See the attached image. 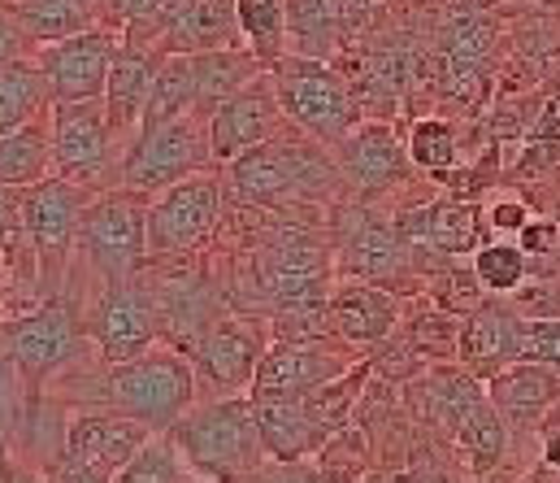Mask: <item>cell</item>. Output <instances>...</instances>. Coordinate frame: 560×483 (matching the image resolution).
Instances as JSON below:
<instances>
[{
    "instance_id": "11",
    "label": "cell",
    "mask_w": 560,
    "mask_h": 483,
    "mask_svg": "<svg viewBox=\"0 0 560 483\" xmlns=\"http://www.w3.org/2000/svg\"><path fill=\"white\" fill-rule=\"evenodd\" d=\"M191 344H196V361H191L196 375H205L218 388V396H240L244 388H253L257 366L270 353V331L253 314H222Z\"/></svg>"
},
{
    "instance_id": "19",
    "label": "cell",
    "mask_w": 560,
    "mask_h": 483,
    "mask_svg": "<svg viewBox=\"0 0 560 483\" xmlns=\"http://www.w3.org/2000/svg\"><path fill=\"white\" fill-rule=\"evenodd\" d=\"M152 436L156 432H148L143 423L127 418V414H79L66 432V453L61 458H70L79 467H92V471L114 480Z\"/></svg>"
},
{
    "instance_id": "32",
    "label": "cell",
    "mask_w": 560,
    "mask_h": 483,
    "mask_svg": "<svg viewBox=\"0 0 560 483\" xmlns=\"http://www.w3.org/2000/svg\"><path fill=\"white\" fill-rule=\"evenodd\" d=\"M439 39H443V66H478V70H482L495 31H491V22H487L478 9H456V13L443 22Z\"/></svg>"
},
{
    "instance_id": "13",
    "label": "cell",
    "mask_w": 560,
    "mask_h": 483,
    "mask_svg": "<svg viewBox=\"0 0 560 483\" xmlns=\"http://www.w3.org/2000/svg\"><path fill=\"white\" fill-rule=\"evenodd\" d=\"M156 319H161V310H156L152 288H143L136 279L105 284V292L92 306L88 335H92V344L101 348L105 361L122 366V361H136L140 353H148L156 344Z\"/></svg>"
},
{
    "instance_id": "55",
    "label": "cell",
    "mask_w": 560,
    "mask_h": 483,
    "mask_svg": "<svg viewBox=\"0 0 560 483\" xmlns=\"http://www.w3.org/2000/svg\"><path fill=\"white\" fill-rule=\"evenodd\" d=\"M0 322H4V301H0Z\"/></svg>"
},
{
    "instance_id": "20",
    "label": "cell",
    "mask_w": 560,
    "mask_h": 483,
    "mask_svg": "<svg viewBox=\"0 0 560 483\" xmlns=\"http://www.w3.org/2000/svg\"><path fill=\"white\" fill-rule=\"evenodd\" d=\"M487 401L504 423L539 427L560 401V366L548 361H513L495 379H487Z\"/></svg>"
},
{
    "instance_id": "30",
    "label": "cell",
    "mask_w": 560,
    "mask_h": 483,
    "mask_svg": "<svg viewBox=\"0 0 560 483\" xmlns=\"http://www.w3.org/2000/svg\"><path fill=\"white\" fill-rule=\"evenodd\" d=\"M187 114H200L191 57H165L156 79H152V96H148V110H143V131L161 127V123H174V118H187Z\"/></svg>"
},
{
    "instance_id": "41",
    "label": "cell",
    "mask_w": 560,
    "mask_h": 483,
    "mask_svg": "<svg viewBox=\"0 0 560 483\" xmlns=\"http://www.w3.org/2000/svg\"><path fill=\"white\" fill-rule=\"evenodd\" d=\"M482 284H478V275L469 271H456V275H447L443 279V306L439 310H447V314H474L478 306H482Z\"/></svg>"
},
{
    "instance_id": "44",
    "label": "cell",
    "mask_w": 560,
    "mask_h": 483,
    "mask_svg": "<svg viewBox=\"0 0 560 483\" xmlns=\"http://www.w3.org/2000/svg\"><path fill=\"white\" fill-rule=\"evenodd\" d=\"M248 483H330L322 471H308L304 462H275V467H261Z\"/></svg>"
},
{
    "instance_id": "8",
    "label": "cell",
    "mask_w": 560,
    "mask_h": 483,
    "mask_svg": "<svg viewBox=\"0 0 560 483\" xmlns=\"http://www.w3.org/2000/svg\"><path fill=\"white\" fill-rule=\"evenodd\" d=\"M248 275L257 297L270 310L330 297V253L317 240V231H304V227H275L270 235H261V249L253 253Z\"/></svg>"
},
{
    "instance_id": "1",
    "label": "cell",
    "mask_w": 560,
    "mask_h": 483,
    "mask_svg": "<svg viewBox=\"0 0 560 483\" xmlns=\"http://www.w3.org/2000/svg\"><path fill=\"white\" fill-rule=\"evenodd\" d=\"M222 179L240 205L282 214L291 205H308V200L330 196L343 174H339V161L322 145H313L308 136H300L287 123V131H279L275 140H266V145L248 149L244 158L231 161Z\"/></svg>"
},
{
    "instance_id": "2",
    "label": "cell",
    "mask_w": 560,
    "mask_h": 483,
    "mask_svg": "<svg viewBox=\"0 0 560 483\" xmlns=\"http://www.w3.org/2000/svg\"><path fill=\"white\" fill-rule=\"evenodd\" d=\"M165 436L183 453L187 471L200 480L248 483L266 467L253 396H213L205 405H191Z\"/></svg>"
},
{
    "instance_id": "45",
    "label": "cell",
    "mask_w": 560,
    "mask_h": 483,
    "mask_svg": "<svg viewBox=\"0 0 560 483\" xmlns=\"http://www.w3.org/2000/svg\"><path fill=\"white\" fill-rule=\"evenodd\" d=\"M22 240V214H18V192L0 183V249H13Z\"/></svg>"
},
{
    "instance_id": "49",
    "label": "cell",
    "mask_w": 560,
    "mask_h": 483,
    "mask_svg": "<svg viewBox=\"0 0 560 483\" xmlns=\"http://www.w3.org/2000/svg\"><path fill=\"white\" fill-rule=\"evenodd\" d=\"M361 483H418V475H409V471H365Z\"/></svg>"
},
{
    "instance_id": "50",
    "label": "cell",
    "mask_w": 560,
    "mask_h": 483,
    "mask_svg": "<svg viewBox=\"0 0 560 483\" xmlns=\"http://www.w3.org/2000/svg\"><path fill=\"white\" fill-rule=\"evenodd\" d=\"M0 483H48V480H39V475L26 471V467H4V471H0Z\"/></svg>"
},
{
    "instance_id": "17",
    "label": "cell",
    "mask_w": 560,
    "mask_h": 483,
    "mask_svg": "<svg viewBox=\"0 0 560 483\" xmlns=\"http://www.w3.org/2000/svg\"><path fill=\"white\" fill-rule=\"evenodd\" d=\"M0 348L13 357L18 370L26 375H52L61 370L74 353H79V326L74 314L61 306V301H48V306H35L31 314L22 319L0 322Z\"/></svg>"
},
{
    "instance_id": "7",
    "label": "cell",
    "mask_w": 560,
    "mask_h": 483,
    "mask_svg": "<svg viewBox=\"0 0 560 483\" xmlns=\"http://www.w3.org/2000/svg\"><path fill=\"white\" fill-rule=\"evenodd\" d=\"M48 131H52V174L83 183L92 192L118 187V170L127 153L109 127L105 101H52Z\"/></svg>"
},
{
    "instance_id": "25",
    "label": "cell",
    "mask_w": 560,
    "mask_h": 483,
    "mask_svg": "<svg viewBox=\"0 0 560 483\" xmlns=\"http://www.w3.org/2000/svg\"><path fill=\"white\" fill-rule=\"evenodd\" d=\"M9 9L18 13V22L26 26L35 48L74 39L83 31H96V26H114L105 0H13Z\"/></svg>"
},
{
    "instance_id": "29",
    "label": "cell",
    "mask_w": 560,
    "mask_h": 483,
    "mask_svg": "<svg viewBox=\"0 0 560 483\" xmlns=\"http://www.w3.org/2000/svg\"><path fill=\"white\" fill-rule=\"evenodd\" d=\"M452 432H456V445H460L465 462H469L478 475H487L491 467L504 462V449H509V423L500 418V410H495L487 396L474 401V405L460 414V423H456Z\"/></svg>"
},
{
    "instance_id": "28",
    "label": "cell",
    "mask_w": 560,
    "mask_h": 483,
    "mask_svg": "<svg viewBox=\"0 0 560 483\" xmlns=\"http://www.w3.org/2000/svg\"><path fill=\"white\" fill-rule=\"evenodd\" d=\"M52 110V92H48V79L44 70L31 61H4L0 66V136L35 123V118H48Z\"/></svg>"
},
{
    "instance_id": "39",
    "label": "cell",
    "mask_w": 560,
    "mask_h": 483,
    "mask_svg": "<svg viewBox=\"0 0 560 483\" xmlns=\"http://www.w3.org/2000/svg\"><path fill=\"white\" fill-rule=\"evenodd\" d=\"M413 344L425 357H456L460 353V326H456V314L447 310H425L418 322H413Z\"/></svg>"
},
{
    "instance_id": "52",
    "label": "cell",
    "mask_w": 560,
    "mask_h": 483,
    "mask_svg": "<svg viewBox=\"0 0 560 483\" xmlns=\"http://www.w3.org/2000/svg\"><path fill=\"white\" fill-rule=\"evenodd\" d=\"M539 432H544V436H560V401L552 405V414L539 423Z\"/></svg>"
},
{
    "instance_id": "27",
    "label": "cell",
    "mask_w": 560,
    "mask_h": 483,
    "mask_svg": "<svg viewBox=\"0 0 560 483\" xmlns=\"http://www.w3.org/2000/svg\"><path fill=\"white\" fill-rule=\"evenodd\" d=\"M52 114V110H48ZM52 174V131L48 118H35L9 136H0V183L22 192Z\"/></svg>"
},
{
    "instance_id": "46",
    "label": "cell",
    "mask_w": 560,
    "mask_h": 483,
    "mask_svg": "<svg viewBox=\"0 0 560 483\" xmlns=\"http://www.w3.org/2000/svg\"><path fill=\"white\" fill-rule=\"evenodd\" d=\"M487 222H491V231H513V235H517V231L530 222V209H526L522 200H500V205H491Z\"/></svg>"
},
{
    "instance_id": "15",
    "label": "cell",
    "mask_w": 560,
    "mask_h": 483,
    "mask_svg": "<svg viewBox=\"0 0 560 483\" xmlns=\"http://www.w3.org/2000/svg\"><path fill=\"white\" fill-rule=\"evenodd\" d=\"M127 31H148V39L165 57H196V53L244 48L235 0H170L165 13L152 26H127Z\"/></svg>"
},
{
    "instance_id": "51",
    "label": "cell",
    "mask_w": 560,
    "mask_h": 483,
    "mask_svg": "<svg viewBox=\"0 0 560 483\" xmlns=\"http://www.w3.org/2000/svg\"><path fill=\"white\" fill-rule=\"evenodd\" d=\"M544 462L560 471V436H544Z\"/></svg>"
},
{
    "instance_id": "6",
    "label": "cell",
    "mask_w": 560,
    "mask_h": 483,
    "mask_svg": "<svg viewBox=\"0 0 560 483\" xmlns=\"http://www.w3.org/2000/svg\"><path fill=\"white\" fill-rule=\"evenodd\" d=\"M79 253L105 284H127L148 262V196L101 187L79 227Z\"/></svg>"
},
{
    "instance_id": "26",
    "label": "cell",
    "mask_w": 560,
    "mask_h": 483,
    "mask_svg": "<svg viewBox=\"0 0 560 483\" xmlns=\"http://www.w3.org/2000/svg\"><path fill=\"white\" fill-rule=\"evenodd\" d=\"M348 39L343 0H287V53L308 61H330Z\"/></svg>"
},
{
    "instance_id": "47",
    "label": "cell",
    "mask_w": 560,
    "mask_h": 483,
    "mask_svg": "<svg viewBox=\"0 0 560 483\" xmlns=\"http://www.w3.org/2000/svg\"><path fill=\"white\" fill-rule=\"evenodd\" d=\"M48 483H114V480L101 475V471H92V467H79V462H70V458H61V462L52 467Z\"/></svg>"
},
{
    "instance_id": "33",
    "label": "cell",
    "mask_w": 560,
    "mask_h": 483,
    "mask_svg": "<svg viewBox=\"0 0 560 483\" xmlns=\"http://www.w3.org/2000/svg\"><path fill=\"white\" fill-rule=\"evenodd\" d=\"M478 231H482V214L469 200H443L430 205V240L439 253H478Z\"/></svg>"
},
{
    "instance_id": "3",
    "label": "cell",
    "mask_w": 560,
    "mask_h": 483,
    "mask_svg": "<svg viewBox=\"0 0 560 483\" xmlns=\"http://www.w3.org/2000/svg\"><path fill=\"white\" fill-rule=\"evenodd\" d=\"M270 74H275L282 118L326 153H335L361 127V96L330 61H308L287 53L270 66Z\"/></svg>"
},
{
    "instance_id": "18",
    "label": "cell",
    "mask_w": 560,
    "mask_h": 483,
    "mask_svg": "<svg viewBox=\"0 0 560 483\" xmlns=\"http://www.w3.org/2000/svg\"><path fill=\"white\" fill-rule=\"evenodd\" d=\"M165 53L140 39V35H122V48H118V61L109 70V88H105V110H109V127L122 145V153L136 145V136L143 131V110H148V96H152V79L161 70Z\"/></svg>"
},
{
    "instance_id": "35",
    "label": "cell",
    "mask_w": 560,
    "mask_h": 483,
    "mask_svg": "<svg viewBox=\"0 0 560 483\" xmlns=\"http://www.w3.org/2000/svg\"><path fill=\"white\" fill-rule=\"evenodd\" d=\"M187 480H191V471H187L183 453L174 449V440L165 432L152 436L140 453L114 475V483H187Z\"/></svg>"
},
{
    "instance_id": "54",
    "label": "cell",
    "mask_w": 560,
    "mask_h": 483,
    "mask_svg": "<svg viewBox=\"0 0 560 483\" xmlns=\"http://www.w3.org/2000/svg\"><path fill=\"white\" fill-rule=\"evenodd\" d=\"M187 483H218V480H200V475H191Z\"/></svg>"
},
{
    "instance_id": "40",
    "label": "cell",
    "mask_w": 560,
    "mask_h": 483,
    "mask_svg": "<svg viewBox=\"0 0 560 483\" xmlns=\"http://www.w3.org/2000/svg\"><path fill=\"white\" fill-rule=\"evenodd\" d=\"M522 361L560 366V319H526V326H522Z\"/></svg>"
},
{
    "instance_id": "24",
    "label": "cell",
    "mask_w": 560,
    "mask_h": 483,
    "mask_svg": "<svg viewBox=\"0 0 560 483\" xmlns=\"http://www.w3.org/2000/svg\"><path fill=\"white\" fill-rule=\"evenodd\" d=\"M400 301L378 284H339L330 292V326L348 344H378L396 331Z\"/></svg>"
},
{
    "instance_id": "4",
    "label": "cell",
    "mask_w": 560,
    "mask_h": 483,
    "mask_svg": "<svg viewBox=\"0 0 560 483\" xmlns=\"http://www.w3.org/2000/svg\"><path fill=\"white\" fill-rule=\"evenodd\" d=\"M196 366L191 357L174 353V348H148L136 361L114 366L109 375V396L118 405V414L143 423L148 432H170L191 405H196Z\"/></svg>"
},
{
    "instance_id": "14",
    "label": "cell",
    "mask_w": 560,
    "mask_h": 483,
    "mask_svg": "<svg viewBox=\"0 0 560 483\" xmlns=\"http://www.w3.org/2000/svg\"><path fill=\"white\" fill-rule=\"evenodd\" d=\"M279 131H287V118H282L270 70H261L253 83H244L235 96H226L209 114V145H213V161L218 165H231L235 158H244L248 149L275 140Z\"/></svg>"
},
{
    "instance_id": "10",
    "label": "cell",
    "mask_w": 560,
    "mask_h": 483,
    "mask_svg": "<svg viewBox=\"0 0 560 483\" xmlns=\"http://www.w3.org/2000/svg\"><path fill=\"white\" fill-rule=\"evenodd\" d=\"M92 187L70 183L61 174H48L35 187L18 192V214H22V244L35 253L39 275H48L52 284L61 279L70 253L79 249V227L83 214L92 205Z\"/></svg>"
},
{
    "instance_id": "22",
    "label": "cell",
    "mask_w": 560,
    "mask_h": 483,
    "mask_svg": "<svg viewBox=\"0 0 560 483\" xmlns=\"http://www.w3.org/2000/svg\"><path fill=\"white\" fill-rule=\"evenodd\" d=\"M335 161H339V174L365 196L387 192L405 179V149H400V140L387 123H361L335 149Z\"/></svg>"
},
{
    "instance_id": "43",
    "label": "cell",
    "mask_w": 560,
    "mask_h": 483,
    "mask_svg": "<svg viewBox=\"0 0 560 483\" xmlns=\"http://www.w3.org/2000/svg\"><path fill=\"white\" fill-rule=\"evenodd\" d=\"M560 240V227L552 218H530L522 231H517V244L526 257H539V253H552Z\"/></svg>"
},
{
    "instance_id": "12",
    "label": "cell",
    "mask_w": 560,
    "mask_h": 483,
    "mask_svg": "<svg viewBox=\"0 0 560 483\" xmlns=\"http://www.w3.org/2000/svg\"><path fill=\"white\" fill-rule=\"evenodd\" d=\"M118 48H122V31L96 26V31H83L74 39L44 44L35 53V66L44 70L52 101H105Z\"/></svg>"
},
{
    "instance_id": "31",
    "label": "cell",
    "mask_w": 560,
    "mask_h": 483,
    "mask_svg": "<svg viewBox=\"0 0 560 483\" xmlns=\"http://www.w3.org/2000/svg\"><path fill=\"white\" fill-rule=\"evenodd\" d=\"M244 48L270 70L287 57V0H235Z\"/></svg>"
},
{
    "instance_id": "21",
    "label": "cell",
    "mask_w": 560,
    "mask_h": 483,
    "mask_svg": "<svg viewBox=\"0 0 560 483\" xmlns=\"http://www.w3.org/2000/svg\"><path fill=\"white\" fill-rule=\"evenodd\" d=\"M522 326L526 319L517 310L482 301L460 326V361L478 379H495L504 366L522 361Z\"/></svg>"
},
{
    "instance_id": "38",
    "label": "cell",
    "mask_w": 560,
    "mask_h": 483,
    "mask_svg": "<svg viewBox=\"0 0 560 483\" xmlns=\"http://www.w3.org/2000/svg\"><path fill=\"white\" fill-rule=\"evenodd\" d=\"M409 158L418 161L421 170H434V174L452 170L456 158H460L456 131L443 118H421V123H413V131H409Z\"/></svg>"
},
{
    "instance_id": "16",
    "label": "cell",
    "mask_w": 560,
    "mask_h": 483,
    "mask_svg": "<svg viewBox=\"0 0 560 483\" xmlns=\"http://www.w3.org/2000/svg\"><path fill=\"white\" fill-rule=\"evenodd\" d=\"M348 370H352V357L335 353L322 340H313V344H270V353L257 366V379H253L248 396L253 401H300V396L335 383Z\"/></svg>"
},
{
    "instance_id": "42",
    "label": "cell",
    "mask_w": 560,
    "mask_h": 483,
    "mask_svg": "<svg viewBox=\"0 0 560 483\" xmlns=\"http://www.w3.org/2000/svg\"><path fill=\"white\" fill-rule=\"evenodd\" d=\"M39 48L31 44V35H26V26L18 22V13L9 9V4H0V66L4 61H31Z\"/></svg>"
},
{
    "instance_id": "34",
    "label": "cell",
    "mask_w": 560,
    "mask_h": 483,
    "mask_svg": "<svg viewBox=\"0 0 560 483\" xmlns=\"http://www.w3.org/2000/svg\"><path fill=\"white\" fill-rule=\"evenodd\" d=\"M474 275H478V284H482L487 292L509 297V292H517V288L530 279V257L522 253V244L495 240V244H482V249L474 253Z\"/></svg>"
},
{
    "instance_id": "23",
    "label": "cell",
    "mask_w": 560,
    "mask_h": 483,
    "mask_svg": "<svg viewBox=\"0 0 560 483\" xmlns=\"http://www.w3.org/2000/svg\"><path fill=\"white\" fill-rule=\"evenodd\" d=\"M339 249H343V266L361 275V284L396 279L409 271V244L400 240L396 222H378L370 214H357V222L339 231Z\"/></svg>"
},
{
    "instance_id": "48",
    "label": "cell",
    "mask_w": 560,
    "mask_h": 483,
    "mask_svg": "<svg viewBox=\"0 0 560 483\" xmlns=\"http://www.w3.org/2000/svg\"><path fill=\"white\" fill-rule=\"evenodd\" d=\"M348 4V26L361 22V18H374L378 9H387V0H343Z\"/></svg>"
},
{
    "instance_id": "9",
    "label": "cell",
    "mask_w": 560,
    "mask_h": 483,
    "mask_svg": "<svg viewBox=\"0 0 560 483\" xmlns=\"http://www.w3.org/2000/svg\"><path fill=\"white\" fill-rule=\"evenodd\" d=\"M213 145H209V118L205 114H187L161 127H148L136 136V145L127 149L122 170H118V187L156 196L161 187L205 174L213 170Z\"/></svg>"
},
{
    "instance_id": "36",
    "label": "cell",
    "mask_w": 560,
    "mask_h": 483,
    "mask_svg": "<svg viewBox=\"0 0 560 483\" xmlns=\"http://www.w3.org/2000/svg\"><path fill=\"white\" fill-rule=\"evenodd\" d=\"M361 74H365V88L374 92V96H405L409 92V83H413V74H418V57L405 48V44H383L365 66H361Z\"/></svg>"
},
{
    "instance_id": "37",
    "label": "cell",
    "mask_w": 560,
    "mask_h": 483,
    "mask_svg": "<svg viewBox=\"0 0 560 483\" xmlns=\"http://www.w3.org/2000/svg\"><path fill=\"white\" fill-rule=\"evenodd\" d=\"M365 436L357 432V427H339L326 445H322V453H317V471L326 475L330 483H361L365 475Z\"/></svg>"
},
{
    "instance_id": "53",
    "label": "cell",
    "mask_w": 560,
    "mask_h": 483,
    "mask_svg": "<svg viewBox=\"0 0 560 483\" xmlns=\"http://www.w3.org/2000/svg\"><path fill=\"white\" fill-rule=\"evenodd\" d=\"M9 275H13V262H9V249H0V288L9 284Z\"/></svg>"
},
{
    "instance_id": "56",
    "label": "cell",
    "mask_w": 560,
    "mask_h": 483,
    "mask_svg": "<svg viewBox=\"0 0 560 483\" xmlns=\"http://www.w3.org/2000/svg\"><path fill=\"white\" fill-rule=\"evenodd\" d=\"M0 4H13V0H0Z\"/></svg>"
},
{
    "instance_id": "5",
    "label": "cell",
    "mask_w": 560,
    "mask_h": 483,
    "mask_svg": "<svg viewBox=\"0 0 560 483\" xmlns=\"http://www.w3.org/2000/svg\"><path fill=\"white\" fill-rule=\"evenodd\" d=\"M226 179L218 170L178 179L148 196V262L183 257L218 235L226 218Z\"/></svg>"
}]
</instances>
